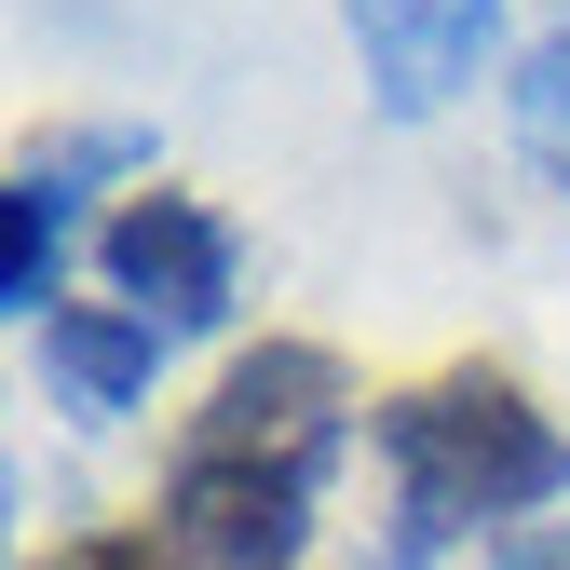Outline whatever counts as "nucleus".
Segmentation results:
<instances>
[{
	"instance_id": "f257e3e1",
	"label": "nucleus",
	"mask_w": 570,
	"mask_h": 570,
	"mask_svg": "<svg viewBox=\"0 0 570 570\" xmlns=\"http://www.w3.org/2000/svg\"><path fill=\"white\" fill-rule=\"evenodd\" d=\"M353 367L326 340H258L232 353V381L204 394V421L177 435L164 475V530L190 570H299L313 503H326V462L353 449Z\"/></svg>"
},
{
	"instance_id": "f03ea898",
	"label": "nucleus",
	"mask_w": 570,
	"mask_h": 570,
	"mask_svg": "<svg viewBox=\"0 0 570 570\" xmlns=\"http://www.w3.org/2000/svg\"><path fill=\"white\" fill-rule=\"evenodd\" d=\"M367 449L394 475V530L381 543H421V557H449L462 530L489 517H530L570 489V435L530 407L517 367H435V381H407L367 407Z\"/></svg>"
},
{
	"instance_id": "7ed1b4c3",
	"label": "nucleus",
	"mask_w": 570,
	"mask_h": 570,
	"mask_svg": "<svg viewBox=\"0 0 570 570\" xmlns=\"http://www.w3.org/2000/svg\"><path fill=\"white\" fill-rule=\"evenodd\" d=\"M96 272L122 285V313H150L164 340L232 326V299H245V245H232L218 204H190V190H136L122 218L96 232Z\"/></svg>"
},
{
	"instance_id": "20e7f679",
	"label": "nucleus",
	"mask_w": 570,
	"mask_h": 570,
	"mask_svg": "<svg viewBox=\"0 0 570 570\" xmlns=\"http://www.w3.org/2000/svg\"><path fill=\"white\" fill-rule=\"evenodd\" d=\"M150 164V136H68V150H28L0 177V313L14 326H55V272H68V218H82V177H122Z\"/></svg>"
},
{
	"instance_id": "39448f33",
	"label": "nucleus",
	"mask_w": 570,
	"mask_h": 570,
	"mask_svg": "<svg viewBox=\"0 0 570 570\" xmlns=\"http://www.w3.org/2000/svg\"><path fill=\"white\" fill-rule=\"evenodd\" d=\"M489 41H503V0H353V55L394 122H435L489 68Z\"/></svg>"
},
{
	"instance_id": "423d86ee",
	"label": "nucleus",
	"mask_w": 570,
	"mask_h": 570,
	"mask_svg": "<svg viewBox=\"0 0 570 570\" xmlns=\"http://www.w3.org/2000/svg\"><path fill=\"white\" fill-rule=\"evenodd\" d=\"M41 367H55V407L122 421V407H150V381H164V326L122 313V299H68L41 326Z\"/></svg>"
},
{
	"instance_id": "0eeeda50",
	"label": "nucleus",
	"mask_w": 570,
	"mask_h": 570,
	"mask_svg": "<svg viewBox=\"0 0 570 570\" xmlns=\"http://www.w3.org/2000/svg\"><path fill=\"white\" fill-rule=\"evenodd\" d=\"M517 150L570 190V28H543V41H530V68H517Z\"/></svg>"
},
{
	"instance_id": "6e6552de",
	"label": "nucleus",
	"mask_w": 570,
	"mask_h": 570,
	"mask_svg": "<svg viewBox=\"0 0 570 570\" xmlns=\"http://www.w3.org/2000/svg\"><path fill=\"white\" fill-rule=\"evenodd\" d=\"M41 570H190L177 530H82V543H55Z\"/></svg>"
},
{
	"instance_id": "1a4fd4ad",
	"label": "nucleus",
	"mask_w": 570,
	"mask_h": 570,
	"mask_svg": "<svg viewBox=\"0 0 570 570\" xmlns=\"http://www.w3.org/2000/svg\"><path fill=\"white\" fill-rule=\"evenodd\" d=\"M489 570H570V530H503V543H489Z\"/></svg>"
},
{
	"instance_id": "9d476101",
	"label": "nucleus",
	"mask_w": 570,
	"mask_h": 570,
	"mask_svg": "<svg viewBox=\"0 0 570 570\" xmlns=\"http://www.w3.org/2000/svg\"><path fill=\"white\" fill-rule=\"evenodd\" d=\"M381 570H435V557H421V543H381Z\"/></svg>"
}]
</instances>
